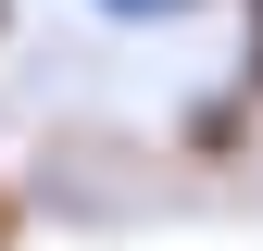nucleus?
I'll return each mask as SVG.
<instances>
[{
	"label": "nucleus",
	"mask_w": 263,
	"mask_h": 251,
	"mask_svg": "<svg viewBox=\"0 0 263 251\" xmlns=\"http://www.w3.org/2000/svg\"><path fill=\"white\" fill-rule=\"evenodd\" d=\"M0 25H13V0H0Z\"/></svg>",
	"instance_id": "obj_5"
},
{
	"label": "nucleus",
	"mask_w": 263,
	"mask_h": 251,
	"mask_svg": "<svg viewBox=\"0 0 263 251\" xmlns=\"http://www.w3.org/2000/svg\"><path fill=\"white\" fill-rule=\"evenodd\" d=\"M13 226H25V213H13V188H0V251H13Z\"/></svg>",
	"instance_id": "obj_4"
},
{
	"label": "nucleus",
	"mask_w": 263,
	"mask_h": 251,
	"mask_svg": "<svg viewBox=\"0 0 263 251\" xmlns=\"http://www.w3.org/2000/svg\"><path fill=\"white\" fill-rule=\"evenodd\" d=\"M251 101H263V0H251Z\"/></svg>",
	"instance_id": "obj_3"
},
{
	"label": "nucleus",
	"mask_w": 263,
	"mask_h": 251,
	"mask_svg": "<svg viewBox=\"0 0 263 251\" xmlns=\"http://www.w3.org/2000/svg\"><path fill=\"white\" fill-rule=\"evenodd\" d=\"M251 138V88H226V101H188V151H238Z\"/></svg>",
	"instance_id": "obj_1"
},
{
	"label": "nucleus",
	"mask_w": 263,
	"mask_h": 251,
	"mask_svg": "<svg viewBox=\"0 0 263 251\" xmlns=\"http://www.w3.org/2000/svg\"><path fill=\"white\" fill-rule=\"evenodd\" d=\"M101 25H176V13H201V0H88Z\"/></svg>",
	"instance_id": "obj_2"
}]
</instances>
